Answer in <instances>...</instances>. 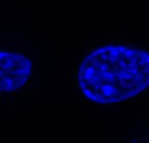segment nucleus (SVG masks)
<instances>
[{"label": "nucleus", "instance_id": "1", "mask_svg": "<svg viewBox=\"0 0 149 143\" xmlns=\"http://www.w3.org/2000/svg\"><path fill=\"white\" fill-rule=\"evenodd\" d=\"M78 82L84 96L99 104L133 98L149 87V52L125 45H106L82 61Z\"/></svg>", "mask_w": 149, "mask_h": 143}, {"label": "nucleus", "instance_id": "2", "mask_svg": "<svg viewBox=\"0 0 149 143\" xmlns=\"http://www.w3.org/2000/svg\"><path fill=\"white\" fill-rule=\"evenodd\" d=\"M32 61L24 54L0 52V91L11 93L25 85L31 76Z\"/></svg>", "mask_w": 149, "mask_h": 143}]
</instances>
